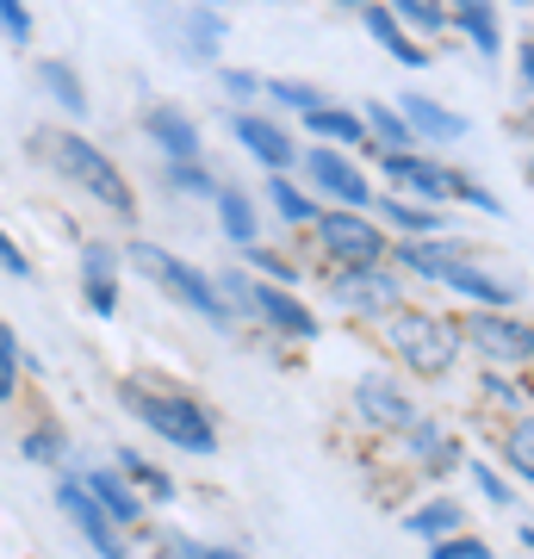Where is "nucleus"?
Instances as JSON below:
<instances>
[{
  "label": "nucleus",
  "instance_id": "36",
  "mask_svg": "<svg viewBox=\"0 0 534 559\" xmlns=\"http://www.w3.org/2000/svg\"><path fill=\"white\" fill-rule=\"evenodd\" d=\"M448 200H466V205H478L485 218H503V200H497V193H491L478 175H460V168L448 175Z\"/></svg>",
  "mask_w": 534,
  "mask_h": 559
},
{
  "label": "nucleus",
  "instance_id": "39",
  "mask_svg": "<svg viewBox=\"0 0 534 559\" xmlns=\"http://www.w3.org/2000/svg\"><path fill=\"white\" fill-rule=\"evenodd\" d=\"M187 38H193L187 50H193L199 62H212V57H218V44H224V20H218V13H199V20L187 25Z\"/></svg>",
  "mask_w": 534,
  "mask_h": 559
},
{
  "label": "nucleus",
  "instance_id": "47",
  "mask_svg": "<svg viewBox=\"0 0 534 559\" xmlns=\"http://www.w3.org/2000/svg\"><path fill=\"white\" fill-rule=\"evenodd\" d=\"M175 559H242V554H230V547H193V540H180Z\"/></svg>",
  "mask_w": 534,
  "mask_h": 559
},
{
  "label": "nucleus",
  "instance_id": "11",
  "mask_svg": "<svg viewBox=\"0 0 534 559\" xmlns=\"http://www.w3.org/2000/svg\"><path fill=\"white\" fill-rule=\"evenodd\" d=\"M454 261H478V249L466 237H454V230H448V237H436V242H429V237H392L385 267H404V274H416V280H429V286H436Z\"/></svg>",
  "mask_w": 534,
  "mask_h": 559
},
{
  "label": "nucleus",
  "instance_id": "51",
  "mask_svg": "<svg viewBox=\"0 0 534 559\" xmlns=\"http://www.w3.org/2000/svg\"><path fill=\"white\" fill-rule=\"evenodd\" d=\"M193 7H205V13H212V7H218V0H193Z\"/></svg>",
  "mask_w": 534,
  "mask_h": 559
},
{
  "label": "nucleus",
  "instance_id": "22",
  "mask_svg": "<svg viewBox=\"0 0 534 559\" xmlns=\"http://www.w3.org/2000/svg\"><path fill=\"white\" fill-rule=\"evenodd\" d=\"M448 25H460L473 38L478 57H497L503 50V32H497V7L491 0H448Z\"/></svg>",
  "mask_w": 534,
  "mask_h": 559
},
{
  "label": "nucleus",
  "instance_id": "55",
  "mask_svg": "<svg viewBox=\"0 0 534 559\" xmlns=\"http://www.w3.org/2000/svg\"><path fill=\"white\" fill-rule=\"evenodd\" d=\"M515 7H534V0H515Z\"/></svg>",
  "mask_w": 534,
  "mask_h": 559
},
{
  "label": "nucleus",
  "instance_id": "17",
  "mask_svg": "<svg viewBox=\"0 0 534 559\" xmlns=\"http://www.w3.org/2000/svg\"><path fill=\"white\" fill-rule=\"evenodd\" d=\"M404 448H411V460L429 473V479H448L460 460H466L460 436H448V429H441V423H429V417H416L411 429H404Z\"/></svg>",
  "mask_w": 534,
  "mask_h": 559
},
{
  "label": "nucleus",
  "instance_id": "48",
  "mask_svg": "<svg viewBox=\"0 0 534 559\" xmlns=\"http://www.w3.org/2000/svg\"><path fill=\"white\" fill-rule=\"evenodd\" d=\"M515 69H522V87L534 94V44H522V50H515Z\"/></svg>",
  "mask_w": 534,
  "mask_h": 559
},
{
  "label": "nucleus",
  "instance_id": "13",
  "mask_svg": "<svg viewBox=\"0 0 534 559\" xmlns=\"http://www.w3.org/2000/svg\"><path fill=\"white\" fill-rule=\"evenodd\" d=\"M355 411H360V423H373L379 436H404L416 423V399L397 380H385V373H367L355 385Z\"/></svg>",
  "mask_w": 534,
  "mask_h": 559
},
{
  "label": "nucleus",
  "instance_id": "6",
  "mask_svg": "<svg viewBox=\"0 0 534 559\" xmlns=\"http://www.w3.org/2000/svg\"><path fill=\"white\" fill-rule=\"evenodd\" d=\"M218 293L224 305H237V311H256L268 330H280V336H293V342H317V311L305 299H298L293 286H274V280H249V274H224L218 280Z\"/></svg>",
  "mask_w": 534,
  "mask_h": 559
},
{
  "label": "nucleus",
  "instance_id": "43",
  "mask_svg": "<svg viewBox=\"0 0 534 559\" xmlns=\"http://www.w3.org/2000/svg\"><path fill=\"white\" fill-rule=\"evenodd\" d=\"M0 32L13 44H32V13H25V0H0Z\"/></svg>",
  "mask_w": 534,
  "mask_h": 559
},
{
  "label": "nucleus",
  "instance_id": "40",
  "mask_svg": "<svg viewBox=\"0 0 534 559\" xmlns=\"http://www.w3.org/2000/svg\"><path fill=\"white\" fill-rule=\"evenodd\" d=\"M429 559H497V554L478 535H466V528H460V535H448V540H429Z\"/></svg>",
  "mask_w": 534,
  "mask_h": 559
},
{
  "label": "nucleus",
  "instance_id": "28",
  "mask_svg": "<svg viewBox=\"0 0 534 559\" xmlns=\"http://www.w3.org/2000/svg\"><path fill=\"white\" fill-rule=\"evenodd\" d=\"M497 454H503V466H510L515 479L534 491V417L503 423V436H497Z\"/></svg>",
  "mask_w": 534,
  "mask_h": 559
},
{
  "label": "nucleus",
  "instance_id": "8",
  "mask_svg": "<svg viewBox=\"0 0 534 559\" xmlns=\"http://www.w3.org/2000/svg\"><path fill=\"white\" fill-rule=\"evenodd\" d=\"M305 180H311V187H305V193H323V200H336L342 212H373V180L360 175V162L355 156H342V150H330V143H311V150H305Z\"/></svg>",
  "mask_w": 534,
  "mask_h": 559
},
{
  "label": "nucleus",
  "instance_id": "45",
  "mask_svg": "<svg viewBox=\"0 0 534 559\" xmlns=\"http://www.w3.org/2000/svg\"><path fill=\"white\" fill-rule=\"evenodd\" d=\"M224 94H230V100H261V75H249V69H224Z\"/></svg>",
  "mask_w": 534,
  "mask_h": 559
},
{
  "label": "nucleus",
  "instance_id": "19",
  "mask_svg": "<svg viewBox=\"0 0 534 559\" xmlns=\"http://www.w3.org/2000/svg\"><path fill=\"white\" fill-rule=\"evenodd\" d=\"M81 485H87V498L119 522V528H138L143 522V498L131 491V479H124L119 466H94V473H81Z\"/></svg>",
  "mask_w": 534,
  "mask_h": 559
},
{
  "label": "nucleus",
  "instance_id": "24",
  "mask_svg": "<svg viewBox=\"0 0 534 559\" xmlns=\"http://www.w3.org/2000/svg\"><path fill=\"white\" fill-rule=\"evenodd\" d=\"M460 528H466V510L454 498H429V503H416V510H404V535H416V540H448Z\"/></svg>",
  "mask_w": 534,
  "mask_h": 559
},
{
  "label": "nucleus",
  "instance_id": "9",
  "mask_svg": "<svg viewBox=\"0 0 534 559\" xmlns=\"http://www.w3.org/2000/svg\"><path fill=\"white\" fill-rule=\"evenodd\" d=\"M397 274L392 267H330V305L348 318H392L397 311Z\"/></svg>",
  "mask_w": 534,
  "mask_h": 559
},
{
  "label": "nucleus",
  "instance_id": "12",
  "mask_svg": "<svg viewBox=\"0 0 534 559\" xmlns=\"http://www.w3.org/2000/svg\"><path fill=\"white\" fill-rule=\"evenodd\" d=\"M57 510H62L69 522H75L81 535H87V547H94L99 559H124L119 522H112L94 498H87V485H81V479H57Z\"/></svg>",
  "mask_w": 534,
  "mask_h": 559
},
{
  "label": "nucleus",
  "instance_id": "27",
  "mask_svg": "<svg viewBox=\"0 0 534 559\" xmlns=\"http://www.w3.org/2000/svg\"><path fill=\"white\" fill-rule=\"evenodd\" d=\"M360 124H367V143H373L379 156H397V150H416V138H411V124L397 119V106H367L360 112Z\"/></svg>",
  "mask_w": 534,
  "mask_h": 559
},
{
  "label": "nucleus",
  "instance_id": "5",
  "mask_svg": "<svg viewBox=\"0 0 534 559\" xmlns=\"http://www.w3.org/2000/svg\"><path fill=\"white\" fill-rule=\"evenodd\" d=\"M317 249L330 267H385L392 255V237H385V224L373 212H342V205H323L311 224Z\"/></svg>",
  "mask_w": 534,
  "mask_h": 559
},
{
  "label": "nucleus",
  "instance_id": "30",
  "mask_svg": "<svg viewBox=\"0 0 534 559\" xmlns=\"http://www.w3.org/2000/svg\"><path fill=\"white\" fill-rule=\"evenodd\" d=\"M478 392H485V404H491V411H503V423L529 417V385H515L510 373H497V367H485V380H478Z\"/></svg>",
  "mask_w": 534,
  "mask_h": 559
},
{
  "label": "nucleus",
  "instance_id": "49",
  "mask_svg": "<svg viewBox=\"0 0 534 559\" xmlns=\"http://www.w3.org/2000/svg\"><path fill=\"white\" fill-rule=\"evenodd\" d=\"M0 404H13V380L7 373H0Z\"/></svg>",
  "mask_w": 534,
  "mask_h": 559
},
{
  "label": "nucleus",
  "instance_id": "34",
  "mask_svg": "<svg viewBox=\"0 0 534 559\" xmlns=\"http://www.w3.org/2000/svg\"><path fill=\"white\" fill-rule=\"evenodd\" d=\"M168 187L187 193V200H218V180H212L205 162H168Z\"/></svg>",
  "mask_w": 534,
  "mask_h": 559
},
{
  "label": "nucleus",
  "instance_id": "38",
  "mask_svg": "<svg viewBox=\"0 0 534 559\" xmlns=\"http://www.w3.org/2000/svg\"><path fill=\"white\" fill-rule=\"evenodd\" d=\"M242 255H249V267H256L261 280H274V286H298V267H293L286 255H274V249H261V242H249Z\"/></svg>",
  "mask_w": 534,
  "mask_h": 559
},
{
  "label": "nucleus",
  "instance_id": "18",
  "mask_svg": "<svg viewBox=\"0 0 534 559\" xmlns=\"http://www.w3.org/2000/svg\"><path fill=\"white\" fill-rule=\"evenodd\" d=\"M143 138L156 143L168 162H199V150H205V143H199V124L187 119L180 106H150V112H143Z\"/></svg>",
  "mask_w": 534,
  "mask_h": 559
},
{
  "label": "nucleus",
  "instance_id": "57",
  "mask_svg": "<svg viewBox=\"0 0 534 559\" xmlns=\"http://www.w3.org/2000/svg\"><path fill=\"white\" fill-rule=\"evenodd\" d=\"M441 7H448V0H441Z\"/></svg>",
  "mask_w": 534,
  "mask_h": 559
},
{
  "label": "nucleus",
  "instance_id": "33",
  "mask_svg": "<svg viewBox=\"0 0 534 559\" xmlns=\"http://www.w3.org/2000/svg\"><path fill=\"white\" fill-rule=\"evenodd\" d=\"M119 473H124V479H131V491H138V485H143V491H150V498H156V503H168V498H175V479H168L162 466H150V460H143V454H131V448H124V454H119Z\"/></svg>",
  "mask_w": 534,
  "mask_h": 559
},
{
  "label": "nucleus",
  "instance_id": "21",
  "mask_svg": "<svg viewBox=\"0 0 534 559\" xmlns=\"http://www.w3.org/2000/svg\"><path fill=\"white\" fill-rule=\"evenodd\" d=\"M305 131L311 138H323L330 150H373L367 143V124H360V112H348V106H317V112H305Z\"/></svg>",
  "mask_w": 534,
  "mask_h": 559
},
{
  "label": "nucleus",
  "instance_id": "16",
  "mask_svg": "<svg viewBox=\"0 0 534 559\" xmlns=\"http://www.w3.org/2000/svg\"><path fill=\"white\" fill-rule=\"evenodd\" d=\"M397 119L411 124L416 143H460L466 131H473V124H466V112L429 100V94H397Z\"/></svg>",
  "mask_w": 534,
  "mask_h": 559
},
{
  "label": "nucleus",
  "instance_id": "23",
  "mask_svg": "<svg viewBox=\"0 0 534 559\" xmlns=\"http://www.w3.org/2000/svg\"><path fill=\"white\" fill-rule=\"evenodd\" d=\"M360 25H367V32H373V38L385 44L397 62H404V69H423V62H429V50H423V44H416L411 32L392 20V7H385V0H379V7H360Z\"/></svg>",
  "mask_w": 534,
  "mask_h": 559
},
{
  "label": "nucleus",
  "instance_id": "50",
  "mask_svg": "<svg viewBox=\"0 0 534 559\" xmlns=\"http://www.w3.org/2000/svg\"><path fill=\"white\" fill-rule=\"evenodd\" d=\"M522 547H529V554H534V522H529V528H522Z\"/></svg>",
  "mask_w": 534,
  "mask_h": 559
},
{
  "label": "nucleus",
  "instance_id": "4",
  "mask_svg": "<svg viewBox=\"0 0 534 559\" xmlns=\"http://www.w3.org/2000/svg\"><path fill=\"white\" fill-rule=\"evenodd\" d=\"M124 411L138 423H150L168 448H180V454H218V429H212V417L199 411L187 392H150V385H124Z\"/></svg>",
  "mask_w": 534,
  "mask_h": 559
},
{
  "label": "nucleus",
  "instance_id": "42",
  "mask_svg": "<svg viewBox=\"0 0 534 559\" xmlns=\"http://www.w3.org/2000/svg\"><path fill=\"white\" fill-rule=\"evenodd\" d=\"M94 274H112V280H119V255H112L106 242H81V280H94Z\"/></svg>",
  "mask_w": 534,
  "mask_h": 559
},
{
  "label": "nucleus",
  "instance_id": "35",
  "mask_svg": "<svg viewBox=\"0 0 534 559\" xmlns=\"http://www.w3.org/2000/svg\"><path fill=\"white\" fill-rule=\"evenodd\" d=\"M20 454L32 460V466H57V460L69 454V441H62V429H57V423H38V429H25Z\"/></svg>",
  "mask_w": 534,
  "mask_h": 559
},
{
  "label": "nucleus",
  "instance_id": "44",
  "mask_svg": "<svg viewBox=\"0 0 534 559\" xmlns=\"http://www.w3.org/2000/svg\"><path fill=\"white\" fill-rule=\"evenodd\" d=\"M0 274H13V280H32V255H25L20 242L7 237V230H0Z\"/></svg>",
  "mask_w": 534,
  "mask_h": 559
},
{
  "label": "nucleus",
  "instance_id": "15",
  "mask_svg": "<svg viewBox=\"0 0 534 559\" xmlns=\"http://www.w3.org/2000/svg\"><path fill=\"white\" fill-rule=\"evenodd\" d=\"M230 138H237L242 150L268 168V175H286V168H293V156H298L293 131H286L280 119H261V112H237V119H230Z\"/></svg>",
  "mask_w": 534,
  "mask_h": 559
},
{
  "label": "nucleus",
  "instance_id": "31",
  "mask_svg": "<svg viewBox=\"0 0 534 559\" xmlns=\"http://www.w3.org/2000/svg\"><path fill=\"white\" fill-rule=\"evenodd\" d=\"M385 7H392V20L404 25V32H423V38L448 32V7H441V0H385Z\"/></svg>",
  "mask_w": 534,
  "mask_h": 559
},
{
  "label": "nucleus",
  "instance_id": "20",
  "mask_svg": "<svg viewBox=\"0 0 534 559\" xmlns=\"http://www.w3.org/2000/svg\"><path fill=\"white\" fill-rule=\"evenodd\" d=\"M373 205H379L385 237H448V218L436 205H411V200H392V193H379Z\"/></svg>",
  "mask_w": 534,
  "mask_h": 559
},
{
  "label": "nucleus",
  "instance_id": "52",
  "mask_svg": "<svg viewBox=\"0 0 534 559\" xmlns=\"http://www.w3.org/2000/svg\"><path fill=\"white\" fill-rule=\"evenodd\" d=\"M529 187H534V150H529Z\"/></svg>",
  "mask_w": 534,
  "mask_h": 559
},
{
  "label": "nucleus",
  "instance_id": "54",
  "mask_svg": "<svg viewBox=\"0 0 534 559\" xmlns=\"http://www.w3.org/2000/svg\"><path fill=\"white\" fill-rule=\"evenodd\" d=\"M529 131H534V100H529Z\"/></svg>",
  "mask_w": 534,
  "mask_h": 559
},
{
  "label": "nucleus",
  "instance_id": "1",
  "mask_svg": "<svg viewBox=\"0 0 534 559\" xmlns=\"http://www.w3.org/2000/svg\"><path fill=\"white\" fill-rule=\"evenodd\" d=\"M385 348L404 373L416 380H441L448 367L460 360L466 336H460L454 318H441V311H423V305H397L392 318H385Z\"/></svg>",
  "mask_w": 534,
  "mask_h": 559
},
{
  "label": "nucleus",
  "instance_id": "53",
  "mask_svg": "<svg viewBox=\"0 0 534 559\" xmlns=\"http://www.w3.org/2000/svg\"><path fill=\"white\" fill-rule=\"evenodd\" d=\"M348 7H379V0H348Z\"/></svg>",
  "mask_w": 534,
  "mask_h": 559
},
{
  "label": "nucleus",
  "instance_id": "26",
  "mask_svg": "<svg viewBox=\"0 0 534 559\" xmlns=\"http://www.w3.org/2000/svg\"><path fill=\"white\" fill-rule=\"evenodd\" d=\"M261 193H268V205H274L286 224H298V230H311L317 212H323V205H317L311 193L298 187V180H286V175H268V187H261Z\"/></svg>",
  "mask_w": 534,
  "mask_h": 559
},
{
  "label": "nucleus",
  "instance_id": "3",
  "mask_svg": "<svg viewBox=\"0 0 534 559\" xmlns=\"http://www.w3.org/2000/svg\"><path fill=\"white\" fill-rule=\"evenodd\" d=\"M124 261L138 267L143 280H156L168 299H180L187 311H199L205 323H218V330H230V305H224V293H218V280L212 274H199L193 261H180V255H168L162 242H131L124 249Z\"/></svg>",
  "mask_w": 534,
  "mask_h": 559
},
{
  "label": "nucleus",
  "instance_id": "46",
  "mask_svg": "<svg viewBox=\"0 0 534 559\" xmlns=\"http://www.w3.org/2000/svg\"><path fill=\"white\" fill-rule=\"evenodd\" d=\"M25 367V348H20V336H13V330H7V323H0V373H7V380H13V373H20Z\"/></svg>",
  "mask_w": 534,
  "mask_h": 559
},
{
  "label": "nucleus",
  "instance_id": "14",
  "mask_svg": "<svg viewBox=\"0 0 534 559\" xmlns=\"http://www.w3.org/2000/svg\"><path fill=\"white\" fill-rule=\"evenodd\" d=\"M436 286L460 293V299L473 305V311H515V305H522V286H510V280L485 274V261H454V267L436 280Z\"/></svg>",
  "mask_w": 534,
  "mask_h": 559
},
{
  "label": "nucleus",
  "instance_id": "56",
  "mask_svg": "<svg viewBox=\"0 0 534 559\" xmlns=\"http://www.w3.org/2000/svg\"><path fill=\"white\" fill-rule=\"evenodd\" d=\"M529 404H534V385H529Z\"/></svg>",
  "mask_w": 534,
  "mask_h": 559
},
{
  "label": "nucleus",
  "instance_id": "2",
  "mask_svg": "<svg viewBox=\"0 0 534 559\" xmlns=\"http://www.w3.org/2000/svg\"><path fill=\"white\" fill-rule=\"evenodd\" d=\"M38 150H44V162H50L57 175H69L81 193H94L106 212L138 218V193H131V180L112 168V156H99L87 138H75V131H38Z\"/></svg>",
  "mask_w": 534,
  "mask_h": 559
},
{
  "label": "nucleus",
  "instance_id": "37",
  "mask_svg": "<svg viewBox=\"0 0 534 559\" xmlns=\"http://www.w3.org/2000/svg\"><path fill=\"white\" fill-rule=\"evenodd\" d=\"M466 473H473V485H478V498H485V503H497V510H510V503H515L510 479H503L497 466H485V460H466Z\"/></svg>",
  "mask_w": 534,
  "mask_h": 559
},
{
  "label": "nucleus",
  "instance_id": "10",
  "mask_svg": "<svg viewBox=\"0 0 534 559\" xmlns=\"http://www.w3.org/2000/svg\"><path fill=\"white\" fill-rule=\"evenodd\" d=\"M379 175H385V187H392V200L441 205L448 200V175H454V168H441V162L423 156V150H397V156H379Z\"/></svg>",
  "mask_w": 534,
  "mask_h": 559
},
{
  "label": "nucleus",
  "instance_id": "41",
  "mask_svg": "<svg viewBox=\"0 0 534 559\" xmlns=\"http://www.w3.org/2000/svg\"><path fill=\"white\" fill-rule=\"evenodd\" d=\"M81 293H87V305H94V318H112V311H119V280L112 274L81 280Z\"/></svg>",
  "mask_w": 534,
  "mask_h": 559
},
{
  "label": "nucleus",
  "instance_id": "7",
  "mask_svg": "<svg viewBox=\"0 0 534 559\" xmlns=\"http://www.w3.org/2000/svg\"><path fill=\"white\" fill-rule=\"evenodd\" d=\"M460 336H466V348H473L485 367H497V373L534 367V323L515 318V311H473V318L460 323Z\"/></svg>",
  "mask_w": 534,
  "mask_h": 559
},
{
  "label": "nucleus",
  "instance_id": "25",
  "mask_svg": "<svg viewBox=\"0 0 534 559\" xmlns=\"http://www.w3.org/2000/svg\"><path fill=\"white\" fill-rule=\"evenodd\" d=\"M38 81H44V94H50L62 112L87 119V87H81V75H75V69H69L62 57H44V62H38Z\"/></svg>",
  "mask_w": 534,
  "mask_h": 559
},
{
  "label": "nucleus",
  "instance_id": "29",
  "mask_svg": "<svg viewBox=\"0 0 534 559\" xmlns=\"http://www.w3.org/2000/svg\"><path fill=\"white\" fill-rule=\"evenodd\" d=\"M218 224H224V237L237 242V249H249L256 242V200L242 193V187H218Z\"/></svg>",
  "mask_w": 534,
  "mask_h": 559
},
{
  "label": "nucleus",
  "instance_id": "32",
  "mask_svg": "<svg viewBox=\"0 0 534 559\" xmlns=\"http://www.w3.org/2000/svg\"><path fill=\"white\" fill-rule=\"evenodd\" d=\"M261 94L280 106H293V112H317V106H330V94L323 87H311V81H293V75H274V81H261Z\"/></svg>",
  "mask_w": 534,
  "mask_h": 559
}]
</instances>
